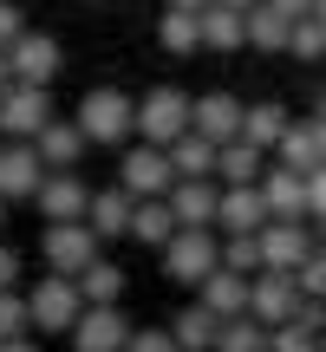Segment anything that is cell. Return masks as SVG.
<instances>
[{
	"instance_id": "13",
	"label": "cell",
	"mask_w": 326,
	"mask_h": 352,
	"mask_svg": "<svg viewBox=\"0 0 326 352\" xmlns=\"http://www.w3.org/2000/svg\"><path fill=\"white\" fill-rule=\"evenodd\" d=\"M33 202H39L46 222H85V215H91V189L78 183V170H52Z\"/></svg>"
},
{
	"instance_id": "19",
	"label": "cell",
	"mask_w": 326,
	"mask_h": 352,
	"mask_svg": "<svg viewBox=\"0 0 326 352\" xmlns=\"http://www.w3.org/2000/svg\"><path fill=\"white\" fill-rule=\"evenodd\" d=\"M85 144H91V138L72 124V118H52V124L39 131V144H33V151H39V164H46V170H78Z\"/></svg>"
},
{
	"instance_id": "31",
	"label": "cell",
	"mask_w": 326,
	"mask_h": 352,
	"mask_svg": "<svg viewBox=\"0 0 326 352\" xmlns=\"http://www.w3.org/2000/svg\"><path fill=\"white\" fill-rule=\"evenodd\" d=\"M215 352H268V327L261 320H222V340H215Z\"/></svg>"
},
{
	"instance_id": "27",
	"label": "cell",
	"mask_w": 326,
	"mask_h": 352,
	"mask_svg": "<svg viewBox=\"0 0 326 352\" xmlns=\"http://www.w3.org/2000/svg\"><path fill=\"white\" fill-rule=\"evenodd\" d=\"M215 157H222V151H215L209 138H196V131L170 144V164H176V183H196V176H215Z\"/></svg>"
},
{
	"instance_id": "32",
	"label": "cell",
	"mask_w": 326,
	"mask_h": 352,
	"mask_svg": "<svg viewBox=\"0 0 326 352\" xmlns=\"http://www.w3.org/2000/svg\"><path fill=\"white\" fill-rule=\"evenodd\" d=\"M222 267H235V274H261V235H228L222 241Z\"/></svg>"
},
{
	"instance_id": "1",
	"label": "cell",
	"mask_w": 326,
	"mask_h": 352,
	"mask_svg": "<svg viewBox=\"0 0 326 352\" xmlns=\"http://www.w3.org/2000/svg\"><path fill=\"white\" fill-rule=\"evenodd\" d=\"M189 118H196V98L176 85H151L138 98V138L157 144V151H170L176 138H189Z\"/></svg>"
},
{
	"instance_id": "25",
	"label": "cell",
	"mask_w": 326,
	"mask_h": 352,
	"mask_svg": "<svg viewBox=\"0 0 326 352\" xmlns=\"http://www.w3.org/2000/svg\"><path fill=\"white\" fill-rule=\"evenodd\" d=\"M170 340L183 346V352H215V340H222V320L209 314V307H183V314H176V327H170Z\"/></svg>"
},
{
	"instance_id": "35",
	"label": "cell",
	"mask_w": 326,
	"mask_h": 352,
	"mask_svg": "<svg viewBox=\"0 0 326 352\" xmlns=\"http://www.w3.org/2000/svg\"><path fill=\"white\" fill-rule=\"evenodd\" d=\"M268 352H320V333H307V327H294V320H287V327L268 333Z\"/></svg>"
},
{
	"instance_id": "18",
	"label": "cell",
	"mask_w": 326,
	"mask_h": 352,
	"mask_svg": "<svg viewBox=\"0 0 326 352\" xmlns=\"http://www.w3.org/2000/svg\"><path fill=\"white\" fill-rule=\"evenodd\" d=\"M170 209H176V228H215V209H222V189H215V176L176 183V189H170Z\"/></svg>"
},
{
	"instance_id": "45",
	"label": "cell",
	"mask_w": 326,
	"mask_h": 352,
	"mask_svg": "<svg viewBox=\"0 0 326 352\" xmlns=\"http://www.w3.org/2000/svg\"><path fill=\"white\" fill-rule=\"evenodd\" d=\"M222 7H241V13H254V7H261V0H222Z\"/></svg>"
},
{
	"instance_id": "16",
	"label": "cell",
	"mask_w": 326,
	"mask_h": 352,
	"mask_svg": "<svg viewBox=\"0 0 326 352\" xmlns=\"http://www.w3.org/2000/svg\"><path fill=\"white\" fill-rule=\"evenodd\" d=\"M261 196H268V215H274V222H307V176H301V170L268 164Z\"/></svg>"
},
{
	"instance_id": "41",
	"label": "cell",
	"mask_w": 326,
	"mask_h": 352,
	"mask_svg": "<svg viewBox=\"0 0 326 352\" xmlns=\"http://www.w3.org/2000/svg\"><path fill=\"white\" fill-rule=\"evenodd\" d=\"M13 280H20V254L0 248V294H13Z\"/></svg>"
},
{
	"instance_id": "22",
	"label": "cell",
	"mask_w": 326,
	"mask_h": 352,
	"mask_svg": "<svg viewBox=\"0 0 326 352\" xmlns=\"http://www.w3.org/2000/svg\"><path fill=\"white\" fill-rule=\"evenodd\" d=\"M202 46H209V52H241V46H248V13L222 7V0L202 7Z\"/></svg>"
},
{
	"instance_id": "14",
	"label": "cell",
	"mask_w": 326,
	"mask_h": 352,
	"mask_svg": "<svg viewBox=\"0 0 326 352\" xmlns=\"http://www.w3.org/2000/svg\"><path fill=\"white\" fill-rule=\"evenodd\" d=\"M268 222H274V215H268V196H261V183L222 189V209H215V228H222V235H261Z\"/></svg>"
},
{
	"instance_id": "33",
	"label": "cell",
	"mask_w": 326,
	"mask_h": 352,
	"mask_svg": "<svg viewBox=\"0 0 326 352\" xmlns=\"http://www.w3.org/2000/svg\"><path fill=\"white\" fill-rule=\"evenodd\" d=\"M294 59H326V20L320 13H307V20H294V39H287Z\"/></svg>"
},
{
	"instance_id": "11",
	"label": "cell",
	"mask_w": 326,
	"mask_h": 352,
	"mask_svg": "<svg viewBox=\"0 0 326 352\" xmlns=\"http://www.w3.org/2000/svg\"><path fill=\"white\" fill-rule=\"evenodd\" d=\"M301 314V280L294 274H254V294H248V320H261L268 333L287 327Z\"/></svg>"
},
{
	"instance_id": "24",
	"label": "cell",
	"mask_w": 326,
	"mask_h": 352,
	"mask_svg": "<svg viewBox=\"0 0 326 352\" xmlns=\"http://www.w3.org/2000/svg\"><path fill=\"white\" fill-rule=\"evenodd\" d=\"M274 164H287V170H301V176H314V170L326 164V144H320V124H314V118H307V124H287Z\"/></svg>"
},
{
	"instance_id": "47",
	"label": "cell",
	"mask_w": 326,
	"mask_h": 352,
	"mask_svg": "<svg viewBox=\"0 0 326 352\" xmlns=\"http://www.w3.org/2000/svg\"><path fill=\"white\" fill-rule=\"evenodd\" d=\"M314 13H320V20H326V0H314Z\"/></svg>"
},
{
	"instance_id": "6",
	"label": "cell",
	"mask_w": 326,
	"mask_h": 352,
	"mask_svg": "<svg viewBox=\"0 0 326 352\" xmlns=\"http://www.w3.org/2000/svg\"><path fill=\"white\" fill-rule=\"evenodd\" d=\"M26 314H33V327H39V333H72V327H78V314H85V294H78V280L46 274L33 294H26Z\"/></svg>"
},
{
	"instance_id": "17",
	"label": "cell",
	"mask_w": 326,
	"mask_h": 352,
	"mask_svg": "<svg viewBox=\"0 0 326 352\" xmlns=\"http://www.w3.org/2000/svg\"><path fill=\"white\" fill-rule=\"evenodd\" d=\"M248 294H254L248 274H235V267H215V274L196 287V300L209 307L215 320H241V314H248Z\"/></svg>"
},
{
	"instance_id": "34",
	"label": "cell",
	"mask_w": 326,
	"mask_h": 352,
	"mask_svg": "<svg viewBox=\"0 0 326 352\" xmlns=\"http://www.w3.org/2000/svg\"><path fill=\"white\" fill-rule=\"evenodd\" d=\"M33 314H26V294H0V346L7 340H26Z\"/></svg>"
},
{
	"instance_id": "40",
	"label": "cell",
	"mask_w": 326,
	"mask_h": 352,
	"mask_svg": "<svg viewBox=\"0 0 326 352\" xmlns=\"http://www.w3.org/2000/svg\"><path fill=\"white\" fill-rule=\"evenodd\" d=\"M261 7H274L281 20H307V13H314V0H261Z\"/></svg>"
},
{
	"instance_id": "49",
	"label": "cell",
	"mask_w": 326,
	"mask_h": 352,
	"mask_svg": "<svg viewBox=\"0 0 326 352\" xmlns=\"http://www.w3.org/2000/svg\"><path fill=\"white\" fill-rule=\"evenodd\" d=\"M0 222H7V202H0Z\"/></svg>"
},
{
	"instance_id": "29",
	"label": "cell",
	"mask_w": 326,
	"mask_h": 352,
	"mask_svg": "<svg viewBox=\"0 0 326 352\" xmlns=\"http://www.w3.org/2000/svg\"><path fill=\"white\" fill-rule=\"evenodd\" d=\"M78 294H85V307H118V300H124V267H111L98 254V261L78 274Z\"/></svg>"
},
{
	"instance_id": "51",
	"label": "cell",
	"mask_w": 326,
	"mask_h": 352,
	"mask_svg": "<svg viewBox=\"0 0 326 352\" xmlns=\"http://www.w3.org/2000/svg\"><path fill=\"white\" fill-rule=\"evenodd\" d=\"M0 144H7V138H0Z\"/></svg>"
},
{
	"instance_id": "30",
	"label": "cell",
	"mask_w": 326,
	"mask_h": 352,
	"mask_svg": "<svg viewBox=\"0 0 326 352\" xmlns=\"http://www.w3.org/2000/svg\"><path fill=\"white\" fill-rule=\"evenodd\" d=\"M287 39H294V20H281L274 7H254L248 13V46L254 52H287Z\"/></svg>"
},
{
	"instance_id": "10",
	"label": "cell",
	"mask_w": 326,
	"mask_h": 352,
	"mask_svg": "<svg viewBox=\"0 0 326 352\" xmlns=\"http://www.w3.org/2000/svg\"><path fill=\"white\" fill-rule=\"evenodd\" d=\"M241 118H248V104H241L235 91H202V98H196V118H189V131H196V138H209L215 151H222V144L241 138Z\"/></svg>"
},
{
	"instance_id": "3",
	"label": "cell",
	"mask_w": 326,
	"mask_h": 352,
	"mask_svg": "<svg viewBox=\"0 0 326 352\" xmlns=\"http://www.w3.org/2000/svg\"><path fill=\"white\" fill-rule=\"evenodd\" d=\"M215 267H222V241H215L209 228H176V241L163 248V274H170L176 287H202Z\"/></svg>"
},
{
	"instance_id": "46",
	"label": "cell",
	"mask_w": 326,
	"mask_h": 352,
	"mask_svg": "<svg viewBox=\"0 0 326 352\" xmlns=\"http://www.w3.org/2000/svg\"><path fill=\"white\" fill-rule=\"evenodd\" d=\"M314 124H320V144H326V104H320V111H314Z\"/></svg>"
},
{
	"instance_id": "26",
	"label": "cell",
	"mask_w": 326,
	"mask_h": 352,
	"mask_svg": "<svg viewBox=\"0 0 326 352\" xmlns=\"http://www.w3.org/2000/svg\"><path fill=\"white\" fill-rule=\"evenodd\" d=\"M157 39H163V52L189 59V52L202 46V13H189V7H163V20H157Z\"/></svg>"
},
{
	"instance_id": "8",
	"label": "cell",
	"mask_w": 326,
	"mask_h": 352,
	"mask_svg": "<svg viewBox=\"0 0 326 352\" xmlns=\"http://www.w3.org/2000/svg\"><path fill=\"white\" fill-rule=\"evenodd\" d=\"M46 124H52L46 85H13L7 98H0V138H7V144H39Z\"/></svg>"
},
{
	"instance_id": "42",
	"label": "cell",
	"mask_w": 326,
	"mask_h": 352,
	"mask_svg": "<svg viewBox=\"0 0 326 352\" xmlns=\"http://www.w3.org/2000/svg\"><path fill=\"white\" fill-rule=\"evenodd\" d=\"M13 85H20V78H13V59H7V52H0V98H7Z\"/></svg>"
},
{
	"instance_id": "38",
	"label": "cell",
	"mask_w": 326,
	"mask_h": 352,
	"mask_svg": "<svg viewBox=\"0 0 326 352\" xmlns=\"http://www.w3.org/2000/svg\"><path fill=\"white\" fill-rule=\"evenodd\" d=\"M307 215H314V222H326V164L307 176Z\"/></svg>"
},
{
	"instance_id": "43",
	"label": "cell",
	"mask_w": 326,
	"mask_h": 352,
	"mask_svg": "<svg viewBox=\"0 0 326 352\" xmlns=\"http://www.w3.org/2000/svg\"><path fill=\"white\" fill-rule=\"evenodd\" d=\"M0 352H39L33 340H7V346H0Z\"/></svg>"
},
{
	"instance_id": "48",
	"label": "cell",
	"mask_w": 326,
	"mask_h": 352,
	"mask_svg": "<svg viewBox=\"0 0 326 352\" xmlns=\"http://www.w3.org/2000/svg\"><path fill=\"white\" fill-rule=\"evenodd\" d=\"M320 254H326V222H320Z\"/></svg>"
},
{
	"instance_id": "39",
	"label": "cell",
	"mask_w": 326,
	"mask_h": 352,
	"mask_svg": "<svg viewBox=\"0 0 326 352\" xmlns=\"http://www.w3.org/2000/svg\"><path fill=\"white\" fill-rule=\"evenodd\" d=\"M124 352H183V346H176L170 333H131V346H124Z\"/></svg>"
},
{
	"instance_id": "36",
	"label": "cell",
	"mask_w": 326,
	"mask_h": 352,
	"mask_svg": "<svg viewBox=\"0 0 326 352\" xmlns=\"http://www.w3.org/2000/svg\"><path fill=\"white\" fill-rule=\"evenodd\" d=\"M26 33H33V26H26V13H20V0H0V52H7V46H20Z\"/></svg>"
},
{
	"instance_id": "44",
	"label": "cell",
	"mask_w": 326,
	"mask_h": 352,
	"mask_svg": "<svg viewBox=\"0 0 326 352\" xmlns=\"http://www.w3.org/2000/svg\"><path fill=\"white\" fill-rule=\"evenodd\" d=\"M170 7H189V13H202V7H215V0H170Z\"/></svg>"
},
{
	"instance_id": "50",
	"label": "cell",
	"mask_w": 326,
	"mask_h": 352,
	"mask_svg": "<svg viewBox=\"0 0 326 352\" xmlns=\"http://www.w3.org/2000/svg\"><path fill=\"white\" fill-rule=\"evenodd\" d=\"M320 352H326V340H320Z\"/></svg>"
},
{
	"instance_id": "20",
	"label": "cell",
	"mask_w": 326,
	"mask_h": 352,
	"mask_svg": "<svg viewBox=\"0 0 326 352\" xmlns=\"http://www.w3.org/2000/svg\"><path fill=\"white\" fill-rule=\"evenodd\" d=\"M261 176H268V151H261V144H248V138L222 144V157H215V183H222V189L261 183Z\"/></svg>"
},
{
	"instance_id": "23",
	"label": "cell",
	"mask_w": 326,
	"mask_h": 352,
	"mask_svg": "<svg viewBox=\"0 0 326 352\" xmlns=\"http://www.w3.org/2000/svg\"><path fill=\"white\" fill-rule=\"evenodd\" d=\"M131 209H138V196L131 189H91V215L85 222L98 228V241H111V235H131Z\"/></svg>"
},
{
	"instance_id": "7",
	"label": "cell",
	"mask_w": 326,
	"mask_h": 352,
	"mask_svg": "<svg viewBox=\"0 0 326 352\" xmlns=\"http://www.w3.org/2000/svg\"><path fill=\"white\" fill-rule=\"evenodd\" d=\"M314 254H320V241L307 222H268L261 228V274H301Z\"/></svg>"
},
{
	"instance_id": "5",
	"label": "cell",
	"mask_w": 326,
	"mask_h": 352,
	"mask_svg": "<svg viewBox=\"0 0 326 352\" xmlns=\"http://www.w3.org/2000/svg\"><path fill=\"white\" fill-rule=\"evenodd\" d=\"M118 189H131L138 202L170 196V189H176V164H170V151H157V144H131V151L118 157Z\"/></svg>"
},
{
	"instance_id": "21",
	"label": "cell",
	"mask_w": 326,
	"mask_h": 352,
	"mask_svg": "<svg viewBox=\"0 0 326 352\" xmlns=\"http://www.w3.org/2000/svg\"><path fill=\"white\" fill-rule=\"evenodd\" d=\"M131 241H144V248H157V254L176 241V209H170V196H151V202L131 209Z\"/></svg>"
},
{
	"instance_id": "15",
	"label": "cell",
	"mask_w": 326,
	"mask_h": 352,
	"mask_svg": "<svg viewBox=\"0 0 326 352\" xmlns=\"http://www.w3.org/2000/svg\"><path fill=\"white\" fill-rule=\"evenodd\" d=\"M7 59H13V78H20V85H52V72L65 65V52H59L52 33H26L20 46H7Z\"/></svg>"
},
{
	"instance_id": "37",
	"label": "cell",
	"mask_w": 326,
	"mask_h": 352,
	"mask_svg": "<svg viewBox=\"0 0 326 352\" xmlns=\"http://www.w3.org/2000/svg\"><path fill=\"white\" fill-rule=\"evenodd\" d=\"M294 280H301V300H326V254H314Z\"/></svg>"
},
{
	"instance_id": "9",
	"label": "cell",
	"mask_w": 326,
	"mask_h": 352,
	"mask_svg": "<svg viewBox=\"0 0 326 352\" xmlns=\"http://www.w3.org/2000/svg\"><path fill=\"white\" fill-rule=\"evenodd\" d=\"M131 333L138 327L124 320V307H85L78 327H72V352H124Z\"/></svg>"
},
{
	"instance_id": "28",
	"label": "cell",
	"mask_w": 326,
	"mask_h": 352,
	"mask_svg": "<svg viewBox=\"0 0 326 352\" xmlns=\"http://www.w3.org/2000/svg\"><path fill=\"white\" fill-rule=\"evenodd\" d=\"M287 104H248V118H241V138L261 144V151H281V138H287Z\"/></svg>"
},
{
	"instance_id": "2",
	"label": "cell",
	"mask_w": 326,
	"mask_h": 352,
	"mask_svg": "<svg viewBox=\"0 0 326 352\" xmlns=\"http://www.w3.org/2000/svg\"><path fill=\"white\" fill-rule=\"evenodd\" d=\"M72 124L85 131L91 144H124L131 131H138V98H124L118 85H98V91L78 98V118H72Z\"/></svg>"
},
{
	"instance_id": "12",
	"label": "cell",
	"mask_w": 326,
	"mask_h": 352,
	"mask_svg": "<svg viewBox=\"0 0 326 352\" xmlns=\"http://www.w3.org/2000/svg\"><path fill=\"white\" fill-rule=\"evenodd\" d=\"M46 176L52 170L39 164L33 144H0V202H33Z\"/></svg>"
},
{
	"instance_id": "4",
	"label": "cell",
	"mask_w": 326,
	"mask_h": 352,
	"mask_svg": "<svg viewBox=\"0 0 326 352\" xmlns=\"http://www.w3.org/2000/svg\"><path fill=\"white\" fill-rule=\"evenodd\" d=\"M39 254H46L52 274L78 280L91 261H98V228H91V222H46V235H39Z\"/></svg>"
}]
</instances>
